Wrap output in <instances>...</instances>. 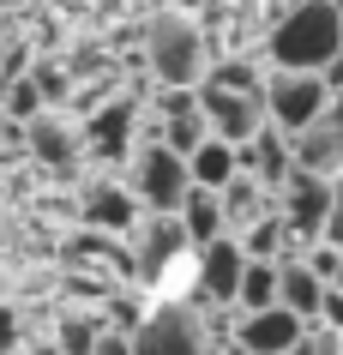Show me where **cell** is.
<instances>
[{
	"label": "cell",
	"mask_w": 343,
	"mask_h": 355,
	"mask_svg": "<svg viewBox=\"0 0 343 355\" xmlns=\"http://www.w3.org/2000/svg\"><path fill=\"white\" fill-rule=\"evenodd\" d=\"M343 49V6L337 0H301L289 6L283 24L271 31V67H295V73H325V60Z\"/></svg>",
	"instance_id": "6da1fadb"
},
{
	"label": "cell",
	"mask_w": 343,
	"mask_h": 355,
	"mask_svg": "<svg viewBox=\"0 0 343 355\" xmlns=\"http://www.w3.org/2000/svg\"><path fill=\"white\" fill-rule=\"evenodd\" d=\"M145 60H151L157 85H205L211 60H205V37L181 6H163L145 31Z\"/></svg>",
	"instance_id": "7a4b0ae2"
},
{
	"label": "cell",
	"mask_w": 343,
	"mask_h": 355,
	"mask_svg": "<svg viewBox=\"0 0 343 355\" xmlns=\"http://www.w3.org/2000/svg\"><path fill=\"white\" fill-rule=\"evenodd\" d=\"M133 355H211V325L199 301H163L139 319Z\"/></svg>",
	"instance_id": "3957f363"
},
{
	"label": "cell",
	"mask_w": 343,
	"mask_h": 355,
	"mask_svg": "<svg viewBox=\"0 0 343 355\" xmlns=\"http://www.w3.org/2000/svg\"><path fill=\"white\" fill-rule=\"evenodd\" d=\"M127 187L145 199V211H181V199H187V187H193V163L169 145V139H145V145L133 150Z\"/></svg>",
	"instance_id": "277c9868"
},
{
	"label": "cell",
	"mask_w": 343,
	"mask_h": 355,
	"mask_svg": "<svg viewBox=\"0 0 343 355\" xmlns=\"http://www.w3.org/2000/svg\"><path fill=\"white\" fill-rule=\"evenodd\" d=\"M265 103H271V121H277L283 132H301V127H313V121L331 109V85H325V73L271 67V78H265Z\"/></svg>",
	"instance_id": "5b68a950"
},
{
	"label": "cell",
	"mask_w": 343,
	"mask_h": 355,
	"mask_svg": "<svg viewBox=\"0 0 343 355\" xmlns=\"http://www.w3.org/2000/svg\"><path fill=\"white\" fill-rule=\"evenodd\" d=\"M331 205H337V181H331V175H313V168H295L283 187H277V211L289 217V229H295L307 247L325 235Z\"/></svg>",
	"instance_id": "8992f818"
},
{
	"label": "cell",
	"mask_w": 343,
	"mask_h": 355,
	"mask_svg": "<svg viewBox=\"0 0 343 355\" xmlns=\"http://www.w3.org/2000/svg\"><path fill=\"white\" fill-rule=\"evenodd\" d=\"M241 271H247V247H241V235H217L211 247H199V283H193V301H199V307H235V301H241Z\"/></svg>",
	"instance_id": "52a82bcc"
},
{
	"label": "cell",
	"mask_w": 343,
	"mask_h": 355,
	"mask_svg": "<svg viewBox=\"0 0 343 355\" xmlns=\"http://www.w3.org/2000/svg\"><path fill=\"white\" fill-rule=\"evenodd\" d=\"M199 103L211 114V132H223L229 145H247L253 132L271 121L265 91H229V85H199Z\"/></svg>",
	"instance_id": "ba28073f"
},
{
	"label": "cell",
	"mask_w": 343,
	"mask_h": 355,
	"mask_svg": "<svg viewBox=\"0 0 343 355\" xmlns=\"http://www.w3.org/2000/svg\"><path fill=\"white\" fill-rule=\"evenodd\" d=\"M307 331H313V325H307L295 307H283V301H277V307H259V313H241V319H235V337H241L253 355H289Z\"/></svg>",
	"instance_id": "9c48e42d"
},
{
	"label": "cell",
	"mask_w": 343,
	"mask_h": 355,
	"mask_svg": "<svg viewBox=\"0 0 343 355\" xmlns=\"http://www.w3.org/2000/svg\"><path fill=\"white\" fill-rule=\"evenodd\" d=\"M78 223L109 229V235H139V223H145V199H139L127 181H96V187L85 193V205H78Z\"/></svg>",
	"instance_id": "30bf717a"
},
{
	"label": "cell",
	"mask_w": 343,
	"mask_h": 355,
	"mask_svg": "<svg viewBox=\"0 0 343 355\" xmlns=\"http://www.w3.org/2000/svg\"><path fill=\"white\" fill-rule=\"evenodd\" d=\"M133 127H139V103H133V96H114V103H103L96 114H85V157H96V163L127 157Z\"/></svg>",
	"instance_id": "8fae6325"
},
{
	"label": "cell",
	"mask_w": 343,
	"mask_h": 355,
	"mask_svg": "<svg viewBox=\"0 0 343 355\" xmlns=\"http://www.w3.org/2000/svg\"><path fill=\"white\" fill-rule=\"evenodd\" d=\"M114 241H121V235H109V229H91V223H85L73 241H67V259H73V265H96L109 283H114V277H145L139 253H133V247H114Z\"/></svg>",
	"instance_id": "7c38bea8"
},
{
	"label": "cell",
	"mask_w": 343,
	"mask_h": 355,
	"mask_svg": "<svg viewBox=\"0 0 343 355\" xmlns=\"http://www.w3.org/2000/svg\"><path fill=\"white\" fill-rule=\"evenodd\" d=\"M139 241H145L139 247V265H145V277H157L181 247H193V235H187V223H181V211H145Z\"/></svg>",
	"instance_id": "4fadbf2b"
},
{
	"label": "cell",
	"mask_w": 343,
	"mask_h": 355,
	"mask_svg": "<svg viewBox=\"0 0 343 355\" xmlns=\"http://www.w3.org/2000/svg\"><path fill=\"white\" fill-rule=\"evenodd\" d=\"M277 265H283V277H277V301H283V307H295L307 325H319V307H325V289H331V283L307 265V253L277 259Z\"/></svg>",
	"instance_id": "5bb4252c"
},
{
	"label": "cell",
	"mask_w": 343,
	"mask_h": 355,
	"mask_svg": "<svg viewBox=\"0 0 343 355\" xmlns=\"http://www.w3.org/2000/svg\"><path fill=\"white\" fill-rule=\"evenodd\" d=\"M181 223H187V235H193V253H199V247H211L217 235H229L223 193H217V187H199V181H193L187 199H181Z\"/></svg>",
	"instance_id": "9a60e30c"
},
{
	"label": "cell",
	"mask_w": 343,
	"mask_h": 355,
	"mask_svg": "<svg viewBox=\"0 0 343 355\" xmlns=\"http://www.w3.org/2000/svg\"><path fill=\"white\" fill-rule=\"evenodd\" d=\"M24 127H30V150H37L42 163H55V168H67V163H78V157H85V127H67V121H55V114L42 109L37 121H24Z\"/></svg>",
	"instance_id": "2e32d148"
},
{
	"label": "cell",
	"mask_w": 343,
	"mask_h": 355,
	"mask_svg": "<svg viewBox=\"0 0 343 355\" xmlns=\"http://www.w3.org/2000/svg\"><path fill=\"white\" fill-rule=\"evenodd\" d=\"M187 163H193V181H199V187H217V193H223L229 181L241 175V145H229L223 132H211V139L193 150Z\"/></svg>",
	"instance_id": "e0dca14e"
},
{
	"label": "cell",
	"mask_w": 343,
	"mask_h": 355,
	"mask_svg": "<svg viewBox=\"0 0 343 355\" xmlns=\"http://www.w3.org/2000/svg\"><path fill=\"white\" fill-rule=\"evenodd\" d=\"M277 277H283V265L277 259H247L241 271V313H259V307H277Z\"/></svg>",
	"instance_id": "ac0fdd59"
},
{
	"label": "cell",
	"mask_w": 343,
	"mask_h": 355,
	"mask_svg": "<svg viewBox=\"0 0 343 355\" xmlns=\"http://www.w3.org/2000/svg\"><path fill=\"white\" fill-rule=\"evenodd\" d=\"M96 337H103V319H78V313H67V319H60V331H55V343H60V355H91V349H96Z\"/></svg>",
	"instance_id": "d6986e66"
},
{
	"label": "cell",
	"mask_w": 343,
	"mask_h": 355,
	"mask_svg": "<svg viewBox=\"0 0 343 355\" xmlns=\"http://www.w3.org/2000/svg\"><path fill=\"white\" fill-rule=\"evenodd\" d=\"M205 85H229V91H265V78H259V67L253 60H217L205 73Z\"/></svg>",
	"instance_id": "ffe728a7"
},
{
	"label": "cell",
	"mask_w": 343,
	"mask_h": 355,
	"mask_svg": "<svg viewBox=\"0 0 343 355\" xmlns=\"http://www.w3.org/2000/svg\"><path fill=\"white\" fill-rule=\"evenodd\" d=\"M6 109H12V121H37V114L49 109V96H42L37 73H30V78H19V85L6 91Z\"/></svg>",
	"instance_id": "44dd1931"
},
{
	"label": "cell",
	"mask_w": 343,
	"mask_h": 355,
	"mask_svg": "<svg viewBox=\"0 0 343 355\" xmlns=\"http://www.w3.org/2000/svg\"><path fill=\"white\" fill-rule=\"evenodd\" d=\"M24 349V331H19V313L0 301V355H19Z\"/></svg>",
	"instance_id": "7402d4cb"
},
{
	"label": "cell",
	"mask_w": 343,
	"mask_h": 355,
	"mask_svg": "<svg viewBox=\"0 0 343 355\" xmlns=\"http://www.w3.org/2000/svg\"><path fill=\"white\" fill-rule=\"evenodd\" d=\"M91 355H133V331H121V325H103V337H96Z\"/></svg>",
	"instance_id": "603a6c76"
},
{
	"label": "cell",
	"mask_w": 343,
	"mask_h": 355,
	"mask_svg": "<svg viewBox=\"0 0 343 355\" xmlns=\"http://www.w3.org/2000/svg\"><path fill=\"white\" fill-rule=\"evenodd\" d=\"M37 85H42V96H49V103H60V96H67V78H60L55 67H37Z\"/></svg>",
	"instance_id": "cb8c5ba5"
},
{
	"label": "cell",
	"mask_w": 343,
	"mask_h": 355,
	"mask_svg": "<svg viewBox=\"0 0 343 355\" xmlns=\"http://www.w3.org/2000/svg\"><path fill=\"white\" fill-rule=\"evenodd\" d=\"M325 85H331V91H343V49L325 60Z\"/></svg>",
	"instance_id": "d4e9b609"
},
{
	"label": "cell",
	"mask_w": 343,
	"mask_h": 355,
	"mask_svg": "<svg viewBox=\"0 0 343 355\" xmlns=\"http://www.w3.org/2000/svg\"><path fill=\"white\" fill-rule=\"evenodd\" d=\"M319 355H343V331H331V325H325V349Z\"/></svg>",
	"instance_id": "484cf974"
},
{
	"label": "cell",
	"mask_w": 343,
	"mask_h": 355,
	"mask_svg": "<svg viewBox=\"0 0 343 355\" xmlns=\"http://www.w3.org/2000/svg\"><path fill=\"white\" fill-rule=\"evenodd\" d=\"M19 355H60V343H24Z\"/></svg>",
	"instance_id": "4316f807"
},
{
	"label": "cell",
	"mask_w": 343,
	"mask_h": 355,
	"mask_svg": "<svg viewBox=\"0 0 343 355\" xmlns=\"http://www.w3.org/2000/svg\"><path fill=\"white\" fill-rule=\"evenodd\" d=\"M175 6H193V0H175Z\"/></svg>",
	"instance_id": "83f0119b"
},
{
	"label": "cell",
	"mask_w": 343,
	"mask_h": 355,
	"mask_svg": "<svg viewBox=\"0 0 343 355\" xmlns=\"http://www.w3.org/2000/svg\"><path fill=\"white\" fill-rule=\"evenodd\" d=\"M337 283H343V271H337Z\"/></svg>",
	"instance_id": "f1b7e54d"
}]
</instances>
